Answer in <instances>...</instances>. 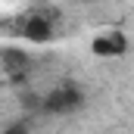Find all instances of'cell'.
I'll return each instance as SVG.
<instances>
[{"instance_id": "1", "label": "cell", "mask_w": 134, "mask_h": 134, "mask_svg": "<svg viewBox=\"0 0 134 134\" xmlns=\"http://www.w3.org/2000/svg\"><path fill=\"white\" fill-rule=\"evenodd\" d=\"M50 112H72V109H78L81 106V94H78V87H56L50 97H47V103H44Z\"/></svg>"}, {"instance_id": "2", "label": "cell", "mask_w": 134, "mask_h": 134, "mask_svg": "<svg viewBox=\"0 0 134 134\" xmlns=\"http://www.w3.org/2000/svg\"><path fill=\"white\" fill-rule=\"evenodd\" d=\"M125 47H128V41L119 31H112L109 37H97L94 41V53L97 56H119V53H125Z\"/></svg>"}, {"instance_id": "3", "label": "cell", "mask_w": 134, "mask_h": 134, "mask_svg": "<svg viewBox=\"0 0 134 134\" xmlns=\"http://www.w3.org/2000/svg\"><path fill=\"white\" fill-rule=\"evenodd\" d=\"M25 37L34 41V44H47L50 37H53V28H50V22L47 19H41V16H34L25 22Z\"/></svg>"}, {"instance_id": "4", "label": "cell", "mask_w": 134, "mask_h": 134, "mask_svg": "<svg viewBox=\"0 0 134 134\" xmlns=\"http://www.w3.org/2000/svg\"><path fill=\"white\" fill-rule=\"evenodd\" d=\"M0 63L9 69V72H19V69L28 66V56L22 50H0Z\"/></svg>"}, {"instance_id": "5", "label": "cell", "mask_w": 134, "mask_h": 134, "mask_svg": "<svg viewBox=\"0 0 134 134\" xmlns=\"http://www.w3.org/2000/svg\"><path fill=\"white\" fill-rule=\"evenodd\" d=\"M3 134H28V128H25V125H9Z\"/></svg>"}]
</instances>
